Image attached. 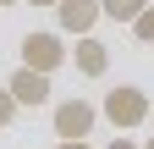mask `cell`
Segmentation results:
<instances>
[{
	"label": "cell",
	"instance_id": "obj_1",
	"mask_svg": "<svg viewBox=\"0 0 154 149\" xmlns=\"http://www.w3.org/2000/svg\"><path fill=\"white\" fill-rule=\"evenodd\" d=\"M105 122L110 127H121V133H132V127H143L149 116H154V105H149V94L143 88H132V83H116L110 94H105Z\"/></svg>",
	"mask_w": 154,
	"mask_h": 149
},
{
	"label": "cell",
	"instance_id": "obj_2",
	"mask_svg": "<svg viewBox=\"0 0 154 149\" xmlns=\"http://www.w3.org/2000/svg\"><path fill=\"white\" fill-rule=\"evenodd\" d=\"M72 61V50H66V39L61 33H22V66H33V72H55V66H66Z\"/></svg>",
	"mask_w": 154,
	"mask_h": 149
},
{
	"label": "cell",
	"instance_id": "obj_3",
	"mask_svg": "<svg viewBox=\"0 0 154 149\" xmlns=\"http://www.w3.org/2000/svg\"><path fill=\"white\" fill-rule=\"evenodd\" d=\"M94 122H99V110L88 100H61L55 105V138H88Z\"/></svg>",
	"mask_w": 154,
	"mask_h": 149
},
{
	"label": "cell",
	"instance_id": "obj_4",
	"mask_svg": "<svg viewBox=\"0 0 154 149\" xmlns=\"http://www.w3.org/2000/svg\"><path fill=\"white\" fill-rule=\"evenodd\" d=\"M99 0H55V22H61V33H72V39H83V33H94V22H99Z\"/></svg>",
	"mask_w": 154,
	"mask_h": 149
},
{
	"label": "cell",
	"instance_id": "obj_5",
	"mask_svg": "<svg viewBox=\"0 0 154 149\" xmlns=\"http://www.w3.org/2000/svg\"><path fill=\"white\" fill-rule=\"evenodd\" d=\"M6 88H11V100H17V105H50V72H33V66H17Z\"/></svg>",
	"mask_w": 154,
	"mask_h": 149
},
{
	"label": "cell",
	"instance_id": "obj_6",
	"mask_svg": "<svg viewBox=\"0 0 154 149\" xmlns=\"http://www.w3.org/2000/svg\"><path fill=\"white\" fill-rule=\"evenodd\" d=\"M72 66L83 72V78H105V66H110V50L94 39V33H83V39L72 44Z\"/></svg>",
	"mask_w": 154,
	"mask_h": 149
},
{
	"label": "cell",
	"instance_id": "obj_7",
	"mask_svg": "<svg viewBox=\"0 0 154 149\" xmlns=\"http://www.w3.org/2000/svg\"><path fill=\"white\" fill-rule=\"evenodd\" d=\"M143 6H149V0H99V11L110 17V22H132Z\"/></svg>",
	"mask_w": 154,
	"mask_h": 149
},
{
	"label": "cell",
	"instance_id": "obj_8",
	"mask_svg": "<svg viewBox=\"0 0 154 149\" xmlns=\"http://www.w3.org/2000/svg\"><path fill=\"white\" fill-rule=\"evenodd\" d=\"M132 33H138L143 44H154V0H149V6H143L138 17H132Z\"/></svg>",
	"mask_w": 154,
	"mask_h": 149
},
{
	"label": "cell",
	"instance_id": "obj_9",
	"mask_svg": "<svg viewBox=\"0 0 154 149\" xmlns=\"http://www.w3.org/2000/svg\"><path fill=\"white\" fill-rule=\"evenodd\" d=\"M17 110H22V105L11 100V88H0V127H11V122H17Z\"/></svg>",
	"mask_w": 154,
	"mask_h": 149
},
{
	"label": "cell",
	"instance_id": "obj_10",
	"mask_svg": "<svg viewBox=\"0 0 154 149\" xmlns=\"http://www.w3.org/2000/svg\"><path fill=\"white\" fill-rule=\"evenodd\" d=\"M55 149H94L88 138H55Z\"/></svg>",
	"mask_w": 154,
	"mask_h": 149
},
{
	"label": "cell",
	"instance_id": "obj_11",
	"mask_svg": "<svg viewBox=\"0 0 154 149\" xmlns=\"http://www.w3.org/2000/svg\"><path fill=\"white\" fill-rule=\"evenodd\" d=\"M105 149H143V144H132V138H110Z\"/></svg>",
	"mask_w": 154,
	"mask_h": 149
},
{
	"label": "cell",
	"instance_id": "obj_12",
	"mask_svg": "<svg viewBox=\"0 0 154 149\" xmlns=\"http://www.w3.org/2000/svg\"><path fill=\"white\" fill-rule=\"evenodd\" d=\"M28 6H55V0H28Z\"/></svg>",
	"mask_w": 154,
	"mask_h": 149
},
{
	"label": "cell",
	"instance_id": "obj_13",
	"mask_svg": "<svg viewBox=\"0 0 154 149\" xmlns=\"http://www.w3.org/2000/svg\"><path fill=\"white\" fill-rule=\"evenodd\" d=\"M0 6H22V0H0Z\"/></svg>",
	"mask_w": 154,
	"mask_h": 149
},
{
	"label": "cell",
	"instance_id": "obj_14",
	"mask_svg": "<svg viewBox=\"0 0 154 149\" xmlns=\"http://www.w3.org/2000/svg\"><path fill=\"white\" fill-rule=\"evenodd\" d=\"M143 149H154V138H149V144H143Z\"/></svg>",
	"mask_w": 154,
	"mask_h": 149
}]
</instances>
